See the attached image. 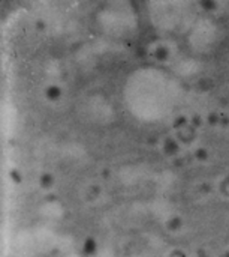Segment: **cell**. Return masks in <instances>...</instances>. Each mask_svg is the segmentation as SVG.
I'll return each mask as SVG.
<instances>
[{
    "label": "cell",
    "mask_w": 229,
    "mask_h": 257,
    "mask_svg": "<svg viewBox=\"0 0 229 257\" xmlns=\"http://www.w3.org/2000/svg\"><path fill=\"white\" fill-rule=\"evenodd\" d=\"M219 38H220L219 24L212 17L207 15L196 17L186 32L188 45L195 53H201V54L212 51L216 47Z\"/></svg>",
    "instance_id": "obj_4"
},
{
    "label": "cell",
    "mask_w": 229,
    "mask_h": 257,
    "mask_svg": "<svg viewBox=\"0 0 229 257\" xmlns=\"http://www.w3.org/2000/svg\"><path fill=\"white\" fill-rule=\"evenodd\" d=\"M122 93L128 111L135 119L156 123L176 111L184 90L174 72L146 65L134 69L126 77Z\"/></svg>",
    "instance_id": "obj_1"
},
{
    "label": "cell",
    "mask_w": 229,
    "mask_h": 257,
    "mask_svg": "<svg viewBox=\"0 0 229 257\" xmlns=\"http://www.w3.org/2000/svg\"><path fill=\"white\" fill-rule=\"evenodd\" d=\"M174 74L176 75H183V77H189V75H195L200 71V63L196 62V59L194 57H188V56H182L177 57L174 62Z\"/></svg>",
    "instance_id": "obj_5"
},
{
    "label": "cell",
    "mask_w": 229,
    "mask_h": 257,
    "mask_svg": "<svg viewBox=\"0 0 229 257\" xmlns=\"http://www.w3.org/2000/svg\"><path fill=\"white\" fill-rule=\"evenodd\" d=\"M148 15L154 27L162 32H188L195 21L194 9L186 2H152Z\"/></svg>",
    "instance_id": "obj_3"
},
{
    "label": "cell",
    "mask_w": 229,
    "mask_h": 257,
    "mask_svg": "<svg viewBox=\"0 0 229 257\" xmlns=\"http://www.w3.org/2000/svg\"><path fill=\"white\" fill-rule=\"evenodd\" d=\"M96 21L104 33L114 38H124L136 30L138 12L129 2H108L98 9Z\"/></svg>",
    "instance_id": "obj_2"
},
{
    "label": "cell",
    "mask_w": 229,
    "mask_h": 257,
    "mask_svg": "<svg viewBox=\"0 0 229 257\" xmlns=\"http://www.w3.org/2000/svg\"><path fill=\"white\" fill-rule=\"evenodd\" d=\"M135 257H141V256H135Z\"/></svg>",
    "instance_id": "obj_6"
}]
</instances>
